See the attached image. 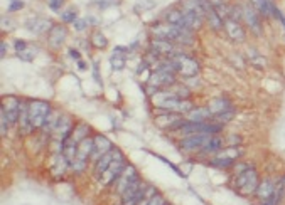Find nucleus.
Returning a JSON list of instances; mask_svg holds the SVG:
<instances>
[{"mask_svg": "<svg viewBox=\"0 0 285 205\" xmlns=\"http://www.w3.org/2000/svg\"><path fill=\"white\" fill-rule=\"evenodd\" d=\"M233 188L240 195L250 197L255 195L258 183H260V177H258L257 168L253 165L248 163H240V165H233Z\"/></svg>", "mask_w": 285, "mask_h": 205, "instance_id": "f257e3e1", "label": "nucleus"}, {"mask_svg": "<svg viewBox=\"0 0 285 205\" xmlns=\"http://www.w3.org/2000/svg\"><path fill=\"white\" fill-rule=\"evenodd\" d=\"M150 34L152 37H161L174 42L177 46H193L194 44V32L187 29L177 27L162 20V22H154L150 25Z\"/></svg>", "mask_w": 285, "mask_h": 205, "instance_id": "f03ea898", "label": "nucleus"}, {"mask_svg": "<svg viewBox=\"0 0 285 205\" xmlns=\"http://www.w3.org/2000/svg\"><path fill=\"white\" fill-rule=\"evenodd\" d=\"M176 83H177V74H176V71L172 69L171 61H169V59H164L162 64L150 74L147 86L155 88V89H159V91H161V89H169V88H172Z\"/></svg>", "mask_w": 285, "mask_h": 205, "instance_id": "7ed1b4c3", "label": "nucleus"}, {"mask_svg": "<svg viewBox=\"0 0 285 205\" xmlns=\"http://www.w3.org/2000/svg\"><path fill=\"white\" fill-rule=\"evenodd\" d=\"M126 165H129V161H126L125 155L122 153V150L115 146V148H113V160H112V163L108 165L107 170H105L102 175H100V178H98L100 185L105 187V188L112 187L113 183L117 182V178L122 175V172L125 170Z\"/></svg>", "mask_w": 285, "mask_h": 205, "instance_id": "20e7f679", "label": "nucleus"}, {"mask_svg": "<svg viewBox=\"0 0 285 205\" xmlns=\"http://www.w3.org/2000/svg\"><path fill=\"white\" fill-rule=\"evenodd\" d=\"M169 61H171V66H172V69L176 71V74L182 77H196L199 74V71H201L199 62L194 59V57L184 54V52H177V54L172 56Z\"/></svg>", "mask_w": 285, "mask_h": 205, "instance_id": "39448f33", "label": "nucleus"}, {"mask_svg": "<svg viewBox=\"0 0 285 205\" xmlns=\"http://www.w3.org/2000/svg\"><path fill=\"white\" fill-rule=\"evenodd\" d=\"M54 111V108L51 106V103L44 101V99H33L29 101V113H30V121H33L36 130H42L47 119Z\"/></svg>", "mask_w": 285, "mask_h": 205, "instance_id": "423d86ee", "label": "nucleus"}, {"mask_svg": "<svg viewBox=\"0 0 285 205\" xmlns=\"http://www.w3.org/2000/svg\"><path fill=\"white\" fill-rule=\"evenodd\" d=\"M184 121V114L174 113V111H166V109L155 108V116L154 123L159 130L164 131H177V128Z\"/></svg>", "mask_w": 285, "mask_h": 205, "instance_id": "0eeeda50", "label": "nucleus"}, {"mask_svg": "<svg viewBox=\"0 0 285 205\" xmlns=\"http://www.w3.org/2000/svg\"><path fill=\"white\" fill-rule=\"evenodd\" d=\"M140 180V175H139V172H137V168L134 165H126L125 167V170L122 172V175H120L117 178V182L113 183L112 188H113V193L117 195L118 198H122L123 197V193L129 190V188L134 185V183H137Z\"/></svg>", "mask_w": 285, "mask_h": 205, "instance_id": "6e6552de", "label": "nucleus"}, {"mask_svg": "<svg viewBox=\"0 0 285 205\" xmlns=\"http://www.w3.org/2000/svg\"><path fill=\"white\" fill-rule=\"evenodd\" d=\"M240 12H241V20L245 22V25L251 30L257 37H260L263 34V25H262V15L253 9L251 4H241L240 5Z\"/></svg>", "mask_w": 285, "mask_h": 205, "instance_id": "1a4fd4ad", "label": "nucleus"}, {"mask_svg": "<svg viewBox=\"0 0 285 205\" xmlns=\"http://www.w3.org/2000/svg\"><path fill=\"white\" fill-rule=\"evenodd\" d=\"M149 51L152 52L154 56H157L161 59H171L172 56H176L179 51V46L174 44V42L167 40V39H161V37H152L150 39V44H149Z\"/></svg>", "mask_w": 285, "mask_h": 205, "instance_id": "9d476101", "label": "nucleus"}, {"mask_svg": "<svg viewBox=\"0 0 285 205\" xmlns=\"http://www.w3.org/2000/svg\"><path fill=\"white\" fill-rule=\"evenodd\" d=\"M20 103H22V99L17 98V96H12V94H7V96L2 98V108H0V111H2L5 116H7L10 126H17L19 125V116H20Z\"/></svg>", "mask_w": 285, "mask_h": 205, "instance_id": "9b49d317", "label": "nucleus"}, {"mask_svg": "<svg viewBox=\"0 0 285 205\" xmlns=\"http://www.w3.org/2000/svg\"><path fill=\"white\" fill-rule=\"evenodd\" d=\"M73 130H75V123H73V119H71L70 114H61L59 123H57L54 133L51 135V140L57 145V151L61 150L65 140L73 133Z\"/></svg>", "mask_w": 285, "mask_h": 205, "instance_id": "f8f14e48", "label": "nucleus"}, {"mask_svg": "<svg viewBox=\"0 0 285 205\" xmlns=\"http://www.w3.org/2000/svg\"><path fill=\"white\" fill-rule=\"evenodd\" d=\"M213 135H189V136H182L179 140L177 146L186 153H191V151H201L203 146L208 143Z\"/></svg>", "mask_w": 285, "mask_h": 205, "instance_id": "ddd939ff", "label": "nucleus"}, {"mask_svg": "<svg viewBox=\"0 0 285 205\" xmlns=\"http://www.w3.org/2000/svg\"><path fill=\"white\" fill-rule=\"evenodd\" d=\"M113 148H115V145L105 135H93V151H91L89 163L98 161L103 155H107L108 151H112Z\"/></svg>", "mask_w": 285, "mask_h": 205, "instance_id": "4468645a", "label": "nucleus"}, {"mask_svg": "<svg viewBox=\"0 0 285 205\" xmlns=\"http://www.w3.org/2000/svg\"><path fill=\"white\" fill-rule=\"evenodd\" d=\"M275 192H277V183L273 182L270 177H265L258 183L255 195L263 202V205H270L273 197H275Z\"/></svg>", "mask_w": 285, "mask_h": 205, "instance_id": "2eb2a0df", "label": "nucleus"}, {"mask_svg": "<svg viewBox=\"0 0 285 205\" xmlns=\"http://www.w3.org/2000/svg\"><path fill=\"white\" fill-rule=\"evenodd\" d=\"M17 130H19V135L20 136H29V135H33L34 131H36L33 121H30L29 101H27V99H22V103H20V116H19Z\"/></svg>", "mask_w": 285, "mask_h": 205, "instance_id": "dca6fc26", "label": "nucleus"}, {"mask_svg": "<svg viewBox=\"0 0 285 205\" xmlns=\"http://www.w3.org/2000/svg\"><path fill=\"white\" fill-rule=\"evenodd\" d=\"M66 39H68V29L65 24H54L52 29L49 30V34H47V44H49L52 51L62 47Z\"/></svg>", "mask_w": 285, "mask_h": 205, "instance_id": "f3484780", "label": "nucleus"}, {"mask_svg": "<svg viewBox=\"0 0 285 205\" xmlns=\"http://www.w3.org/2000/svg\"><path fill=\"white\" fill-rule=\"evenodd\" d=\"M225 32L230 37V40L238 42V44L246 40V30H245L243 25H241V22H238V20L226 19L225 20Z\"/></svg>", "mask_w": 285, "mask_h": 205, "instance_id": "a211bd4d", "label": "nucleus"}, {"mask_svg": "<svg viewBox=\"0 0 285 205\" xmlns=\"http://www.w3.org/2000/svg\"><path fill=\"white\" fill-rule=\"evenodd\" d=\"M52 24L49 19H46V17H30L25 20V29L29 30V32H33V34H49V30L52 29Z\"/></svg>", "mask_w": 285, "mask_h": 205, "instance_id": "6ab92c4d", "label": "nucleus"}, {"mask_svg": "<svg viewBox=\"0 0 285 205\" xmlns=\"http://www.w3.org/2000/svg\"><path fill=\"white\" fill-rule=\"evenodd\" d=\"M184 116L193 123H204V121H209V119L213 118V114H211L208 106H194L191 111L187 114H184Z\"/></svg>", "mask_w": 285, "mask_h": 205, "instance_id": "aec40b11", "label": "nucleus"}, {"mask_svg": "<svg viewBox=\"0 0 285 205\" xmlns=\"http://www.w3.org/2000/svg\"><path fill=\"white\" fill-rule=\"evenodd\" d=\"M125 62H126V47H122V46L113 47L112 57H110V66H112L115 71H122L125 67Z\"/></svg>", "mask_w": 285, "mask_h": 205, "instance_id": "412c9836", "label": "nucleus"}, {"mask_svg": "<svg viewBox=\"0 0 285 205\" xmlns=\"http://www.w3.org/2000/svg\"><path fill=\"white\" fill-rule=\"evenodd\" d=\"M208 109L211 111V114H219V113H225L231 109V101L228 98H214L213 101L208 104Z\"/></svg>", "mask_w": 285, "mask_h": 205, "instance_id": "4be33fe9", "label": "nucleus"}, {"mask_svg": "<svg viewBox=\"0 0 285 205\" xmlns=\"http://www.w3.org/2000/svg\"><path fill=\"white\" fill-rule=\"evenodd\" d=\"M112 160H113V150L108 151L107 155H103L98 161H94L93 163V177L100 178V175H102V173L108 168V165L112 163Z\"/></svg>", "mask_w": 285, "mask_h": 205, "instance_id": "5701e85b", "label": "nucleus"}, {"mask_svg": "<svg viewBox=\"0 0 285 205\" xmlns=\"http://www.w3.org/2000/svg\"><path fill=\"white\" fill-rule=\"evenodd\" d=\"M71 136L76 143H81L83 140H86L88 136H91V128H89L86 123H78V125H75V130H73Z\"/></svg>", "mask_w": 285, "mask_h": 205, "instance_id": "b1692460", "label": "nucleus"}, {"mask_svg": "<svg viewBox=\"0 0 285 205\" xmlns=\"http://www.w3.org/2000/svg\"><path fill=\"white\" fill-rule=\"evenodd\" d=\"M253 9L263 17H272V2L270 0H250Z\"/></svg>", "mask_w": 285, "mask_h": 205, "instance_id": "393cba45", "label": "nucleus"}, {"mask_svg": "<svg viewBox=\"0 0 285 205\" xmlns=\"http://www.w3.org/2000/svg\"><path fill=\"white\" fill-rule=\"evenodd\" d=\"M236 163V160L233 158H226V156H221V155H216L213 158L209 160V167H214V168H230V167H233Z\"/></svg>", "mask_w": 285, "mask_h": 205, "instance_id": "a878e982", "label": "nucleus"}, {"mask_svg": "<svg viewBox=\"0 0 285 205\" xmlns=\"http://www.w3.org/2000/svg\"><path fill=\"white\" fill-rule=\"evenodd\" d=\"M59 119H61V113L52 111V114L49 116V119H47V123L44 125V128H42L41 131H42V133H44V135L51 136L52 133H54L56 126H57V123H59Z\"/></svg>", "mask_w": 285, "mask_h": 205, "instance_id": "bb28decb", "label": "nucleus"}, {"mask_svg": "<svg viewBox=\"0 0 285 205\" xmlns=\"http://www.w3.org/2000/svg\"><path fill=\"white\" fill-rule=\"evenodd\" d=\"M91 44L93 47H97V49L103 51L108 47V39L107 35H105L103 32H100V30H94V32L91 34Z\"/></svg>", "mask_w": 285, "mask_h": 205, "instance_id": "cd10ccee", "label": "nucleus"}, {"mask_svg": "<svg viewBox=\"0 0 285 205\" xmlns=\"http://www.w3.org/2000/svg\"><path fill=\"white\" fill-rule=\"evenodd\" d=\"M78 19V9L76 7H68L65 12H61V22L62 24H75Z\"/></svg>", "mask_w": 285, "mask_h": 205, "instance_id": "c85d7f7f", "label": "nucleus"}, {"mask_svg": "<svg viewBox=\"0 0 285 205\" xmlns=\"http://www.w3.org/2000/svg\"><path fill=\"white\" fill-rule=\"evenodd\" d=\"M38 52H39L38 47L29 44L27 49H25L24 52H20V54H17V57H19L20 61H24V62H30V61H34L36 56H38Z\"/></svg>", "mask_w": 285, "mask_h": 205, "instance_id": "c756f323", "label": "nucleus"}, {"mask_svg": "<svg viewBox=\"0 0 285 205\" xmlns=\"http://www.w3.org/2000/svg\"><path fill=\"white\" fill-rule=\"evenodd\" d=\"M169 89H171V91L176 94L177 98H181V99H189V98H191V89L186 88V86H181V84H177V83L174 84L172 88H169Z\"/></svg>", "mask_w": 285, "mask_h": 205, "instance_id": "7c9ffc66", "label": "nucleus"}, {"mask_svg": "<svg viewBox=\"0 0 285 205\" xmlns=\"http://www.w3.org/2000/svg\"><path fill=\"white\" fill-rule=\"evenodd\" d=\"M167 203H169V202L166 200V198H164V197L161 195V193L157 192L155 195H152V197L149 198V200H145L142 205H167Z\"/></svg>", "mask_w": 285, "mask_h": 205, "instance_id": "2f4dec72", "label": "nucleus"}, {"mask_svg": "<svg viewBox=\"0 0 285 205\" xmlns=\"http://www.w3.org/2000/svg\"><path fill=\"white\" fill-rule=\"evenodd\" d=\"M10 128H12V126H10L7 116H5L2 111H0V133H2V136H7Z\"/></svg>", "mask_w": 285, "mask_h": 205, "instance_id": "473e14b6", "label": "nucleus"}, {"mask_svg": "<svg viewBox=\"0 0 285 205\" xmlns=\"http://www.w3.org/2000/svg\"><path fill=\"white\" fill-rule=\"evenodd\" d=\"M150 7H154V2H152V0H139V2L135 4V12H145V10H149Z\"/></svg>", "mask_w": 285, "mask_h": 205, "instance_id": "72a5a7b5", "label": "nucleus"}, {"mask_svg": "<svg viewBox=\"0 0 285 205\" xmlns=\"http://www.w3.org/2000/svg\"><path fill=\"white\" fill-rule=\"evenodd\" d=\"M46 4L52 12H59V10L62 9V5L66 4V0H46Z\"/></svg>", "mask_w": 285, "mask_h": 205, "instance_id": "f704fd0d", "label": "nucleus"}, {"mask_svg": "<svg viewBox=\"0 0 285 205\" xmlns=\"http://www.w3.org/2000/svg\"><path fill=\"white\" fill-rule=\"evenodd\" d=\"M88 25H89L88 17H84V19H80V17H78V19H76V22L73 24V27H75V30H78V32H83V30H86V29H88Z\"/></svg>", "mask_w": 285, "mask_h": 205, "instance_id": "c9c22d12", "label": "nucleus"}, {"mask_svg": "<svg viewBox=\"0 0 285 205\" xmlns=\"http://www.w3.org/2000/svg\"><path fill=\"white\" fill-rule=\"evenodd\" d=\"M272 17H275V19L280 20V24H282V27H283V32H285V15L280 12V9H277L275 4H272Z\"/></svg>", "mask_w": 285, "mask_h": 205, "instance_id": "e433bc0d", "label": "nucleus"}, {"mask_svg": "<svg viewBox=\"0 0 285 205\" xmlns=\"http://www.w3.org/2000/svg\"><path fill=\"white\" fill-rule=\"evenodd\" d=\"M93 2L100 10H105V9L112 7V5H115V4H118V0H93Z\"/></svg>", "mask_w": 285, "mask_h": 205, "instance_id": "4c0bfd02", "label": "nucleus"}, {"mask_svg": "<svg viewBox=\"0 0 285 205\" xmlns=\"http://www.w3.org/2000/svg\"><path fill=\"white\" fill-rule=\"evenodd\" d=\"M15 27V22L12 19H10V15H4L2 17V29L5 30V32H9V30H12Z\"/></svg>", "mask_w": 285, "mask_h": 205, "instance_id": "58836bf2", "label": "nucleus"}, {"mask_svg": "<svg viewBox=\"0 0 285 205\" xmlns=\"http://www.w3.org/2000/svg\"><path fill=\"white\" fill-rule=\"evenodd\" d=\"M29 47V44L25 40L22 39H15L14 40V51H15V54H20V52H24L25 49Z\"/></svg>", "mask_w": 285, "mask_h": 205, "instance_id": "ea45409f", "label": "nucleus"}, {"mask_svg": "<svg viewBox=\"0 0 285 205\" xmlns=\"http://www.w3.org/2000/svg\"><path fill=\"white\" fill-rule=\"evenodd\" d=\"M24 9V2L22 0H12L9 5V14H14V12H19V10Z\"/></svg>", "mask_w": 285, "mask_h": 205, "instance_id": "a19ab883", "label": "nucleus"}, {"mask_svg": "<svg viewBox=\"0 0 285 205\" xmlns=\"http://www.w3.org/2000/svg\"><path fill=\"white\" fill-rule=\"evenodd\" d=\"M93 74H94V79H97L100 86H102V77H100V66H98V62H94V64H93Z\"/></svg>", "mask_w": 285, "mask_h": 205, "instance_id": "79ce46f5", "label": "nucleus"}, {"mask_svg": "<svg viewBox=\"0 0 285 205\" xmlns=\"http://www.w3.org/2000/svg\"><path fill=\"white\" fill-rule=\"evenodd\" d=\"M76 66H78V69H80V71H86L88 69V62L84 61V59L76 61Z\"/></svg>", "mask_w": 285, "mask_h": 205, "instance_id": "37998d69", "label": "nucleus"}, {"mask_svg": "<svg viewBox=\"0 0 285 205\" xmlns=\"http://www.w3.org/2000/svg\"><path fill=\"white\" fill-rule=\"evenodd\" d=\"M68 56L73 57V59H76V61H80V59H81L80 52H78L76 49H70V51H68Z\"/></svg>", "mask_w": 285, "mask_h": 205, "instance_id": "c03bdc74", "label": "nucleus"}, {"mask_svg": "<svg viewBox=\"0 0 285 205\" xmlns=\"http://www.w3.org/2000/svg\"><path fill=\"white\" fill-rule=\"evenodd\" d=\"M7 42H2V44H0V57H5V54H7Z\"/></svg>", "mask_w": 285, "mask_h": 205, "instance_id": "a18cd8bd", "label": "nucleus"}, {"mask_svg": "<svg viewBox=\"0 0 285 205\" xmlns=\"http://www.w3.org/2000/svg\"><path fill=\"white\" fill-rule=\"evenodd\" d=\"M167 205H169V203H167Z\"/></svg>", "mask_w": 285, "mask_h": 205, "instance_id": "49530a36", "label": "nucleus"}]
</instances>
